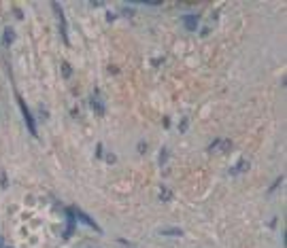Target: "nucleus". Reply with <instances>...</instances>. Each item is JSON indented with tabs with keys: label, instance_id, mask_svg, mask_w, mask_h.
<instances>
[{
	"label": "nucleus",
	"instance_id": "1a4fd4ad",
	"mask_svg": "<svg viewBox=\"0 0 287 248\" xmlns=\"http://www.w3.org/2000/svg\"><path fill=\"white\" fill-rule=\"evenodd\" d=\"M62 72H64V77H70V75H73V70L68 68V64H66V61L62 64Z\"/></svg>",
	"mask_w": 287,
	"mask_h": 248
},
{
	"label": "nucleus",
	"instance_id": "7ed1b4c3",
	"mask_svg": "<svg viewBox=\"0 0 287 248\" xmlns=\"http://www.w3.org/2000/svg\"><path fill=\"white\" fill-rule=\"evenodd\" d=\"M75 219H77L79 223H83V225H87V227H89V229H94V231H102V229H100V227L96 225V221H91V219H89V216H87V214H85L83 210H79V208H77V210H75Z\"/></svg>",
	"mask_w": 287,
	"mask_h": 248
},
{
	"label": "nucleus",
	"instance_id": "423d86ee",
	"mask_svg": "<svg viewBox=\"0 0 287 248\" xmlns=\"http://www.w3.org/2000/svg\"><path fill=\"white\" fill-rule=\"evenodd\" d=\"M249 168V161L247 159H241L236 165H234V170H230V174H241V172H245Z\"/></svg>",
	"mask_w": 287,
	"mask_h": 248
},
{
	"label": "nucleus",
	"instance_id": "0eeeda50",
	"mask_svg": "<svg viewBox=\"0 0 287 248\" xmlns=\"http://www.w3.org/2000/svg\"><path fill=\"white\" fill-rule=\"evenodd\" d=\"M13 40H15V32H13L11 28H7V30H5V36H3V43H5V45H11Z\"/></svg>",
	"mask_w": 287,
	"mask_h": 248
},
{
	"label": "nucleus",
	"instance_id": "20e7f679",
	"mask_svg": "<svg viewBox=\"0 0 287 248\" xmlns=\"http://www.w3.org/2000/svg\"><path fill=\"white\" fill-rule=\"evenodd\" d=\"M198 22H200V17H198L196 13H189V15L183 17V26H185L189 32H194V30L198 28Z\"/></svg>",
	"mask_w": 287,
	"mask_h": 248
},
{
	"label": "nucleus",
	"instance_id": "f03ea898",
	"mask_svg": "<svg viewBox=\"0 0 287 248\" xmlns=\"http://www.w3.org/2000/svg\"><path fill=\"white\" fill-rule=\"evenodd\" d=\"M51 7H54V11H56V17H58L60 34H62L64 43H68V26H66V17H64V11H62V9H60V5H58V3H54V5H51Z\"/></svg>",
	"mask_w": 287,
	"mask_h": 248
},
{
	"label": "nucleus",
	"instance_id": "9d476101",
	"mask_svg": "<svg viewBox=\"0 0 287 248\" xmlns=\"http://www.w3.org/2000/svg\"><path fill=\"white\" fill-rule=\"evenodd\" d=\"M166 157H168L166 149H162V153H160V163H164V161H166Z\"/></svg>",
	"mask_w": 287,
	"mask_h": 248
},
{
	"label": "nucleus",
	"instance_id": "9b49d317",
	"mask_svg": "<svg viewBox=\"0 0 287 248\" xmlns=\"http://www.w3.org/2000/svg\"><path fill=\"white\" fill-rule=\"evenodd\" d=\"M179 130H181V132H185V130H187V121H183V123H179Z\"/></svg>",
	"mask_w": 287,
	"mask_h": 248
},
{
	"label": "nucleus",
	"instance_id": "f257e3e1",
	"mask_svg": "<svg viewBox=\"0 0 287 248\" xmlns=\"http://www.w3.org/2000/svg\"><path fill=\"white\" fill-rule=\"evenodd\" d=\"M17 104H19V108H22V115H24V121H26V126H28V130H30V134L32 136H36V123H34V117H32V112L28 110V106H26V102L17 96Z\"/></svg>",
	"mask_w": 287,
	"mask_h": 248
},
{
	"label": "nucleus",
	"instance_id": "39448f33",
	"mask_svg": "<svg viewBox=\"0 0 287 248\" xmlns=\"http://www.w3.org/2000/svg\"><path fill=\"white\" fill-rule=\"evenodd\" d=\"M160 233L162 235H170V237H179V235H183V229H179V227H168V229H162Z\"/></svg>",
	"mask_w": 287,
	"mask_h": 248
},
{
	"label": "nucleus",
	"instance_id": "6e6552de",
	"mask_svg": "<svg viewBox=\"0 0 287 248\" xmlns=\"http://www.w3.org/2000/svg\"><path fill=\"white\" fill-rule=\"evenodd\" d=\"M170 198H172V193H170L168 189H162V191H160V200H162V202H168Z\"/></svg>",
	"mask_w": 287,
	"mask_h": 248
}]
</instances>
